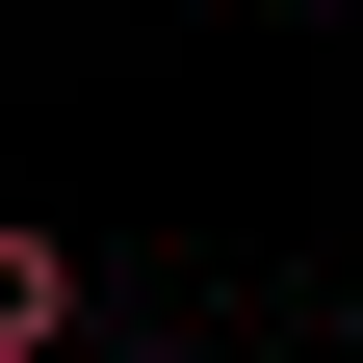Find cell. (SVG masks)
I'll return each mask as SVG.
<instances>
[{"instance_id": "obj_1", "label": "cell", "mask_w": 363, "mask_h": 363, "mask_svg": "<svg viewBox=\"0 0 363 363\" xmlns=\"http://www.w3.org/2000/svg\"><path fill=\"white\" fill-rule=\"evenodd\" d=\"M78 337V234H26V208H0V363H52Z\"/></svg>"}]
</instances>
